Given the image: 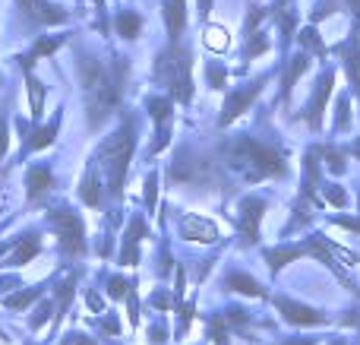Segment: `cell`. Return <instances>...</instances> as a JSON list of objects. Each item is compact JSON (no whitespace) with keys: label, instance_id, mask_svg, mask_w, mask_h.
Instances as JSON below:
<instances>
[{"label":"cell","instance_id":"cell-1","mask_svg":"<svg viewBox=\"0 0 360 345\" xmlns=\"http://www.w3.org/2000/svg\"><path fill=\"white\" fill-rule=\"evenodd\" d=\"M79 80L82 92H86V114L89 127L98 130L114 111H117L120 99L127 89V57H111V63L98 61L92 54H79Z\"/></svg>","mask_w":360,"mask_h":345},{"label":"cell","instance_id":"cell-2","mask_svg":"<svg viewBox=\"0 0 360 345\" xmlns=\"http://www.w3.org/2000/svg\"><path fill=\"white\" fill-rule=\"evenodd\" d=\"M221 156H224V165H228L237 177H243V181H269V177H281L288 171L281 146L256 139V137H250V133L231 137L228 143L221 146Z\"/></svg>","mask_w":360,"mask_h":345},{"label":"cell","instance_id":"cell-3","mask_svg":"<svg viewBox=\"0 0 360 345\" xmlns=\"http://www.w3.org/2000/svg\"><path fill=\"white\" fill-rule=\"evenodd\" d=\"M133 149H136V124H133V118H124V124L98 146V152H95V158H92V162L105 171L108 190H111L114 200H120V194H124V181H127V168H130Z\"/></svg>","mask_w":360,"mask_h":345},{"label":"cell","instance_id":"cell-4","mask_svg":"<svg viewBox=\"0 0 360 345\" xmlns=\"http://www.w3.org/2000/svg\"><path fill=\"white\" fill-rule=\"evenodd\" d=\"M155 80L168 86V95L180 105L193 101V51L180 42H171L155 57Z\"/></svg>","mask_w":360,"mask_h":345},{"label":"cell","instance_id":"cell-5","mask_svg":"<svg viewBox=\"0 0 360 345\" xmlns=\"http://www.w3.org/2000/svg\"><path fill=\"white\" fill-rule=\"evenodd\" d=\"M44 225L57 234L60 241V251L67 257H82L86 253V225H82L79 213L70 206H57L44 215Z\"/></svg>","mask_w":360,"mask_h":345},{"label":"cell","instance_id":"cell-6","mask_svg":"<svg viewBox=\"0 0 360 345\" xmlns=\"http://www.w3.org/2000/svg\"><path fill=\"white\" fill-rule=\"evenodd\" d=\"M269 203L262 196H243L240 209H237V232H240V244L243 247H253L259 241V222L266 215Z\"/></svg>","mask_w":360,"mask_h":345},{"label":"cell","instance_id":"cell-7","mask_svg":"<svg viewBox=\"0 0 360 345\" xmlns=\"http://www.w3.org/2000/svg\"><path fill=\"white\" fill-rule=\"evenodd\" d=\"M275 308H278V314L285 317L288 323H294V327H323L326 323L323 310L310 308V304H300V301L285 298V295H275Z\"/></svg>","mask_w":360,"mask_h":345},{"label":"cell","instance_id":"cell-8","mask_svg":"<svg viewBox=\"0 0 360 345\" xmlns=\"http://www.w3.org/2000/svg\"><path fill=\"white\" fill-rule=\"evenodd\" d=\"M60 120H63V114L57 111L54 118H51V124H44V127H35V130H29V127L19 120V130H22V149H19V162H22V156H29V152H38V149H44V146H51L57 139V130H60Z\"/></svg>","mask_w":360,"mask_h":345},{"label":"cell","instance_id":"cell-9","mask_svg":"<svg viewBox=\"0 0 360 345\" xmlns=\"http://www.w3.org/2000/svg\"><path fill=\"white\" fill-rule=\"evenodd\" d=\"M19 10L29 23L35 25H57V23H67V10L54 0H19Z\"/></svg>","mask_w":360,"mask_h":345},{"label":"cell","instance_id":"cell-10","mask_svg":"<svg viewBox=\"0 0 360 345\" xmlns=\"http://www.w3.org/2000/svg\"><path fill=\"white\" fill-rule=\"evenodd\" d=\"M262 82L266 80H256V82H250V86H240L237 92H231L228 99H224V108H221V127H228L234 118H240L243 111H247L250 105L256 101V95L262 92Z\"/></svg>","mask_w":360,"mask_h":345},{"label":"cell","instance_id":"cell-11","mask_svg":"<svg viewBox=\"0 0 360 345\" xmlns=\"http://www.w3.org/2000/svg\"><path fill=\"white\" fill-rule=\"evenodd\" d=\"M332 82H335V73L332 70H326L323 76H319V82H316V92L310 95V101H307V124L313 127V130H319V124H323V108H326V101H329V95H332Z\"/></svg>","mask_w":360,"mask_h":345},{"label":"cell","instance_id":"cell-12","mask_svg":"<svg viewBox=\"0 0 360 345\" xmlns=\"http://www.w3.org/2000/svg\"><path fill=\"white\" fill-rule=\"evenodd\" d=\"M177 228L186 241H196V244H215L218 241V225L202 219V215H184L177 222Z\"/></svg>","mask_w":360,"mask_h":345},{"label":"cell","instance_id":"cell-13","mask_svg":"<svg viewBox=\"0 0 360 345\" xmlns=\"http://www.w3.org/2000/svg\"><path fill=\"white\" fill-rule=\"evenodd\" d=\"M146 238V219L133 215L130 225L124 232V247H120V266H136L139 263V241Z\"/></svg>","mask_w":360,"mask_h":345},{"label":"cell","instance_id":"cell-14","mask_svg":"<svg viewBox=\"0 0 360 345\" xmlns=\"http://www.w3.org/2000/svg\"><path fill=\"white\" fill-rule=\"evenodd\" d=\"M338 54L345 57V67H348V80L354 86V95L360 99V38H357V29L351 32V38L345 44H338Z\"/></svg>","mask_w":360,"mask_h":345},{"label":"cell","instance_id":"cell-15","mask_svg":"<svg viewBox=\"0 0 360 345\" xmlns=\"http://www.w3.org/2000/svg\"><path fill=\"white\" fill-rule=\"evenodd\" d=\"M162 16H165L168 38L171 42H180V35H184V29H186V0H165Z\"/></svg>","mask_w":360,"mask_h":345},{"label":"cell","instance_id":"cell-16","mask_svg":"<svg viewBox=\"0 0 360 345\" xmlns=\"http://www.w3.org/2000/svg\"><path fill=\"white\" fill-rule=\"evenodd\" d=\"M51 184H54V175H51L48 165H32V168L25 171V200L35 203L38 196L48 194Z\"/></svg>","mask_w":360,"mask_h":345},{"label":"cell","instance_id":"cell-17","mask_svg":"<svg viewBox=\"0 0 360 345\" xmlns=\"http://www.w3.org/2000/svg\"><path fill=\"white\" fill-rule=\"evenodd\" d=\"M38 253H41V241H38L35 232H29L22 241H16V244H13V253H10V257H4V263H0V266H25V263H32Z\"/></svg>","mask_w":360,"mask_h":345},{"label":"cell","instance_id":"cell-18","mask_svg":"<svg viewBox=\"0 0 360 345\" xmlns=\"http://www.w3.org/2000/svg\"><path fill=\"white\" fill-rule=\"evenodd\" d=\"M79 200L86 203V206H101V177H98V165H89L86 175H82L79 181Z\"/></svg>","mask_w":360,"mask_h":345},{"label":"cell","instance_id":"cell-19","mask_svg":"<svg viewBox=\"0 0 360 345\" xmlns=\"http://www.w3.org/2000/svg\"><path fill=\"white\" fill-rule=\"evenodd\" d=\"M307 67H310V54H294L291 61H288L285 67V76H281V99H288V95L294 92V86H297V80L307 73Z\"/></svg>","mask_w":360,"mask_h":345},{"label":"cell","instance_id":"cell-20","mask_svg":"<svg viewBox=\"0 0 360 345\" xmlns=\"http://www.w3.org/2000/svg\"><path fill=\"white\" fill-rule=\"evenodd\" d=\"M307 257V247L304 244H281V247H269L266 251V260L272 266V272H281V266L294 263V260Z\"/></svg>","mask_w":360,"mask_h":345},{"label":"cell","instance_id":"cell-21","mask_svg":"<svg viewBox=\"0 0 360 345\" xmlns=\"http://www.w3.org/2000/svg\"><path fill=\"white\" fill-rule=\"evenodd\" d=\"M60 44H63V35H41L35 44H32V51H29V54H25V57H19V67H22V70L35 67V61H38V57H51L57 48H60Z\"/></svg>","mask_w":360,"mask_h":345},{"label":"cell","instance_id":"cell-22","mask_svg":"<svg viewBox=\"0 0 360 345\" xmlns=\"http://www.w3.org/2000/svg\"><path fill=\"white\" fill-rule=\"evenodd\" d=\"M22 73H25V89H29V111H32V118L38 120L44 114V95H48V86L32 73V67L22 70Z\"/></svg>","mask_w":360,"mask_h":345},{"label":"cell","instance_id":"cell-23","mask_svg":"<svg viewBox=\"0 0 360 345\" xmlns=\"http://www.w3.org/2000/svg\"><path fill=\"white\" fill-rule=\"evenodd\" d=\"M224 285H228L231 291H240V295H250V298H262V295H266V291H262V285L256 282L253 276L240 272V270H231L228 276H224Z\"/></svg>","mask_w":360,"mask_h":345},{"label":"cell","instance_id":"cell-24","mask_svg":"<svg viewBox=\"0 0 360 345\" xmlns=\"http://www.w3.org/2000/svg\"><path fill=\"white\" fill-rule=\"evenodd\" d=\"M114 29H117L120 38L133 42V38H139V32H143V16H139L136 10H120L117 16H114Z\"/></svg>","mask_w":360,"mask_h":345},{"label":"cell","instance_id":"cell-25","mask_svg":"<svg viewBox=\"0 0 360 345\" xmlns=\"http://www.w3.org/2000/svg\"><path fill=\"white\" fill-rule=\"evenodd\" d=\"M171 105H174L171 95H152V99H146V108H149L152 120H155L158 127H165L171 120Z\"/></svg>","mask_w":360,"mask_h":345},{"label":"cell","instance_id":"cell-26","mask_svg":"<svg viewBox=\"0 0 360 345\" xmlns=\"http://www.w3.org/2000/svg\"><path fill=\"white\" fill-rule=\"evenodd\" d=\"M319 162H323L329 171H335V175H345V168H348L345 149H335V146H319Z\"/></svg>","mask_w":360,"mask_h":345},{"label":"cell","instance_id":"cell-27","mask_svg":"<svg viewBox=\"0 0 360 345\" xmlns=\"http://www.w3.org/2000/svg\"><path fill=\"white\" fill-rule=\"evenodd\" d=\"M35 298H41V285H35V289H25V291H16V295H6L4 298V308H13V310L29 308Z\"/></svg>","mask_w":360,"mask_h":345},{"label":"cell","instance_id":"cell-28","mask_svg":"<svg viewBox=\"0 0 360 345\" xmlns=\"http://www.w3.org/2000/svg\"><path fill=\"white\" fill-rule=\"evenodd\" d=\"M300 44H304L307 51H313V54H319V57L326 54V44H323V38H319L316 25H307V29L300 32Z\"/></svg>","mask_w":360,"mask_h":345},{"label":"cell","instance_id":"cell-29","mask_svg":"<svg viewBox=\"0 0 360 345\" xmlns=\"http://www.w3.org/2000/svg\"><path fill=\"white\" fill-rule=\"evenodd\" d=\"M269 51V38L262 35V32H250L247 35V48H243V57H259V54H266Z\"/></svg>","mask_w":360,"mask_h":345},{"label":"cell","instance_id":"cell-30","mask_svg":"<svg viewBox=\"0 0 360 345\" xmlns=\"http://www.w3.org/2000/svg\"><path fill=\"white\" fill-rule=\"evenodd\" d=\"M228 333H231V330H228V323L221 320V314H212L209 317V336L215 339V345H231Z\"/></svg>","mask_w":360,"mask_h":345},{"label":"cell","instance_id":"cell-31","mask_svg":"<svg viewBox=\"0 0 360 345\" xmlns=\"http://www.w3.org/2000/svg\"><path fill=\"white\" fill-rule=\"evenodd\" d=\"M221 320L228 323V330H243L250 323V310H243V308H228L221 314Z\"/></svg>","mask_w":360,"mask_h":345},{"label":"cell","instance_id":"cell-32","mask_svg":"<svg viewBox=\"0 0 360 345\" xmlns=\"http://www.w3.org/2000/svg\"><path fill=\"white\" fill-rule=\"evenodd\" d=\"M351 130V114H348V95L338 99V111H335V133H348Z\"/></svg>","mask_w":360,"mask_h":345},{"label":"cell","instance_id":"cell-33","mask_svg":"<svg viewBox=\"0 0 360 345\" xmlns=\"http://www.w3.org/2000/svg\"><path fill=\"white\" fill-rule=\"evenodd\" d=\"M130 279L124 276H111V282H108V295L111 298H127V291H130Z\"/></svg>","mask_w":360,"mask_h":345},{"label":"cell","instance_id":"cell-34","mask_svg":"<svg viewBox=\"0 0 360 345\" xmlns=\"http://www.w3.org/2000/svg\"><path fill=\"white\" fill-rule=\"evenodd\" d=\"M155 200H158V175L152 171V175L146 177V206H149V213L155 209Z\"/></svg>","mask_w":360,"mask_h":345},{"label":"cell","instance_id":"cell-35","mask_svg":"<svg viewBox=\"0 0 360 345\" xmlns=\"http://www.w3.org/2000/svg\"><path fill=\"white\" fill-rule=\"evenodd\" d=\"M205 44H209V48H215V51H224V48H228V38H224L221 29H205Z\"/></svg>","mask_w":360,"mask_h":345},{"label":"cell","instance_id":"cell-36","mask_svg":"<svg viewBox=\"0 0 360 345\" xmlns=\"http://www.w3.org/2000/svg\"><path fill=\"white\" fill-rule=\"evenodd\" d=\"M262 19H266V10L253 4V6H250V16H247V23H243V32H247V35H250V32H256V25H259Z\"/></svg>","mask_w":360,"mask_h":345},{"label":"cell","instance_id":"cell-37","mask_svg":"<svg viewBox=\"0 0 360 345\" xmlns=\"http://www.w3.org/2000/svg\"><path fill=\"white\" fill-rule=\"evenodd\" d=\"M205 73H209V82H212V89H224V67H221V63H218V61H212Z\"/></svg>","mask_w":360,"mask_h":345},{"label":"cell","instance_id":"cell-38","mask_svg":"<svg viewBox=\"0 0 360 345\" xmlns=\"http://www.w3.org/2000/svg\"><path fill=\"white\" fill-rule=\"evenodd\" d=\"M326 200H329L332 206H338V209L348 206V194H345L342 187H326Z\"/></svg>","mask_w":360,"mask_h":345},{"label":"cell","instance_id":"cell-39","mask_svg":"<svg viewBox=\"0 0 360 345\" xmlns=\"http://www.w3.org/2000/svg\"><path fill=\"white\" fill-rule=\"evenodd\" d=\"M278 23H281V32H285V44H288V42L294 38V13H281Z\"/></svg>","mask_w":360,"mask_h":345},{"label":"cell","instance_id":"cell-40","mask_svg":"<svg viewBox=\"0 0 360 345\" xmlns=\"http://www.w3.org/2000/svg\"><path fill=\"white\" fill-rule=\"evenodd\" d=\"M149 304H152V308H158V310H168L174 301H171V295H168V291H155V295L149 298Z\"/></svg>","mask_w":360,"mask_h":345},{"label":"cell","instance_id":"cell-41","mask_svg":"<svg viewBox=\"0 0 360 345\" xmlns=\"http://www.w3.org/2000/svg\"><path fill=\"white\" fill-rule=\"evenodd\" d=\"M6 146H10V130H6V118L0 114V158L6 156Z\"/></svg>","mask_w":360,"mask_h":345},{"label":"cell","instance_id":"cell-42","mask_svg":"<svg viewBox=\"0 0 360 345\" xmlns=\"http://www.w3.org/2000/svg\"><path fill=\"white\" fill-rule=\"evenodd\" d=\"M149 339L152 342H165V339H168V330H165V323H155V327L149 330Z\"/></svg>","mask_w":360,"mask_h":345},{"label":"cell","instance_id":"cell-43","mask_svg":"<svg viewBox=\"0 0 360 345\" xmlns=\"http://www.w3.org/2000/svg\"><path fill=\"white\" fill-rule=\"evenodd\" d=\"M335 225H342V228H351V232H360V219H345V215H335Z\"/></svg>","mask_w":360,"mask_h":345},{"label":"cell","instance_id":"cell-44","mask_svg":"<svg viewBox=\"0 0 360 345\" xmlns=\"http://www.w3.org/2000/svg\"><path fill=\"white\" fill-rule=\"evenodd\" d=\"M101 327H105L108 333H117L120 323H117V317H105V320H101Z\"/></svg>","mask_w":360,"mask_h":345},{"label":"cell","instance_id":"cell-45","mask_svg":"<svg viewBox=\"0 0 360 345\" xmlns=\"http://www.w3.org/2000/svg\"><path fill=\"white\" fill-rule=\"evenodd\" d=\"M209 13H212V0H199V16L209 19Z\"/></svg>","mask_w":360,"mask_h":345},{"label":"cell","instance_id":"cell-46","mask_svg":"<svg viewBox=\"0 0 360 345\" xmlns=\"http://www.w3.org/2000/svg\"><path fill=\"white\" fill-rule=\"evenodd\" d=\"M278 345H316V339H300V342H278Z\"/></svg>","mask_w":360,"mask_h":345},{"label":"cell","instance_id":"cell-47","mask_svg":"<svg viewBox=\"0 0 360 345\" xmlns=\"http://www.w3.org/2000/svg\"><path fill=\"white\" fill-rule=\"evenodd\" d=\"M351 152H354V156L360 158V139H354V143H351Z\"/></svg>","mask_w":360,"mask_h":345},{"label":"cell","instance_id":"cell-48","mask_svg":"<svg viewBox=\"0 0 360 345\" xmlns=\"http://www.w3.org/2000/svg\"><path fill=\"white\" fill-rule=\"evenodd\" d=\"M348 4H351V10H354L357 16H360V0H348Z\"/></svg>","mask_w":360,"mask_h":345},{"label":"cell","instance_id":"cell-49","mask_svg":"<svg viewBox=\"0 0 360 345\" xmlns=\"http://www.w3.org/2000/svg\"><path fill=\"white\" fill-rule=\"evenodd\" d=\"M332 345H348V342H345V339H335V342H332Z\"/></svg>","mask_w":360,"mask_h":345},{"label":"cell","instance_id":"cell-50","mask_svg":"<svg viewBox=\"0 0 360 345\" xmlns=\"http://www.w3.org/2000/svg\"><path fill=\"white\" fill-rule=\"evenodd\" d=\"M95 4H98V6H101V4H105V0H95Z\"/></svg>","mask_w":360,"mask_h":345},{"label":"cell","instance_id":"cell-51","mask_svg":"<svg viewBox=\"0 0 360 345\" xmlns=\"http://www.w3.org/2000/svg\"><path fill=\"white\" fill-rule=\"evenodd\" d=\"M281 4H288V0H278V6H281Z\"/></svg>","mask_w":360,"mask_h":345},{"label":"cell","instance_id":"cell-52","mask_svg":"<svg viewBox=\"0 0 360 345\" xmlns=\"http://www.w3.org/2000/svg\"><path fill=\"white\" fill-rule=\"evenodd\" d=\"M357 206H360V203H357Z\"/></svg>","mask_w":360,"mask_h":345}]
</instances>
